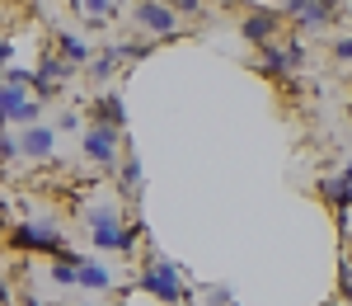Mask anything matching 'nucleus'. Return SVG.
I'll list each match as a JSON object with an SVG mask.
<instances>
[{"instance_id":"nucleus-20","label":"nucleus","mask_w":352,"mask_h":306,"mask_svg":"<svg viewBox=\"0 0 352 306\" xmlns=\"http://www.w3.org/2000/svg\"><path fill=\"white\" fill-rule=\"evenodd\" d=\"M47 278H52L56 287H76V264H66V259H52V264H47Z\"/></svg>"},{"instance_id":"nucleus-21","label":"nucleus","mask_w":352,"mask_h":306,"mask_svg":"<svg viewBox=\"0 0 352 306\" xmlns=\"http://www.w3.org/2000/svg\"><path fill=\"white\" fill-rule=\"evenodd\" d=\"M85 123H89V118L76 113V109H61V113H56V132H85Z\"/></svg>"},{"instance_id":"nucleus-11","label":"nucleus","mask_w":352,"mask_h":306,"mask_svg":"<svg viewBox=\"0 0 352 306\" xmlns=\"http://www.w3.org/2000/svg\"><path fill=\"white\" fill-rule=\"evenodd\" d=\"M89 123H104L113 132H127V99L118 90H94L89 94Z\"/></svg>"},{"instance_id":"nucleus-8","label":"nucleus","mask_w":352,"mask_h":306,"mask_svg":"<svg viewBox=\"0 0 352 306\" xmlns=\"http://www.w3.org/2000/svg\"><path fill=\"white\" fill-rule=\"evenodd\" d=\"M240 38L249 48H268L282 38V10L277 5H254V10H244L240 19Z\"/></svg>"},{"instance_id":"nucleus-28","label":"nucleus","mask_w":352,"mask_h":306,"mask_svg":"<svg viewBox=\"0 0 352 306\" xmlns=\"http://www.w3.org/2000/svg\"><path fill=\"white\" fill-rule=\"evenodd\" d=\"M179 306H197V297H188V302H179Z\"/></svg>"},{"instance_id":"nucleus-12","label":"nucleus","mask_w":352,"mask_h":306,"mask_svg":"<svg viewBox=\"0 0 352 306\" xmlns=\"http://www.w3.org/2000/svg\"><path fill=\"white\" fill-rule=\"evenodd\" d=\"M76 287H89V292H113L118 278H113V269L104 259H94V254H85L80 264H76Z\"/></svg>"},{"instance_id":"nucleus-15","label":"nucleus","mask_w":352,"mask_h":306,"mask_svg":"<svg viewBox=\"0 0 352 306\" xmlns=\"http://www.w3.org/2000/svg\"><path fill=\"white\" fill-rule=\"evenodd\" d=\"M71 14L89 28H104V24H113L122 10H118V0H71Z\"/></svg>"},{"instance_id":"nucleus-13","label":"nucleus","mask_w":352,"mask_h":306,"mask_svg":"<svg viewBox=\"0 0 352 306\" xmlns=\"http://www.w3.org/2000/svg\"><path fill=\"white\" fill-rule=\"evenodd\" d=\"M47 48H52L56 57H66V61H71V66H89V57H94V48H89V43H85L80 33H71V28H52V43H47Z\"/></svg>"},{"instance_id":"nucleus-29","label":"nucleus","mask_w":352,"mask_h":306,"mask_svg":"<svg viewBox=\"0 0 352 306\" xmlns=\"http://www.w3.org/2000/svg\"><path fill=\"white\" fill-rule=\"evenodd\" d=\"M0 85H5V66H0Z\"/></svg>"},{"instance_id":"nucleus-1","label":"nucleus","mask_w":352,"mask_h":306,"mask_svg":"<svg viewBox=\"0 0 352 306\" xmlns=\"http://www.w3.org/2000/svg\"><path fill=\"white\" fill-rule=\"evenodd\" d=\"M85 236H89L94 250H104V254H132L146 241V222L141 217L127 222L122 207H113V203H89L85 207Z\"/></svg>"},{"instance_id":"nucleus-23","label":"nucleus","mask_w":352,"mask_h":306,"mask_svg":"<svg viewBox=\"0 0 352 306\" xmlns=\"http://www.w3.org/2000/svg\"><path fill=\"white\" fill-rule=\"evenodd\" d=\"M333 57L352 66V33H338V38H333Z\"/></svg>"},{"instance_id":"nucleus-7","label":"nucleus","mask_w":352,"mask_h":306,"mask_svg":"<svg viewBox=\"0 0 352 306\" xmlns=\"http://www.w3.org/2000/svg\"><path fill=\"white\" fill-rule=\"evenodd\" d=\"M43 99L33 90H19V85H0V123L5 127H33L43 123Z\"/></svg>"},{"instance_id":"nucleus-22","label":"nucleus","mask_w":352,"mask_h":306,"mask_svg":"<svg viewBox=\"0 0 352 306\" xmlns=\"http://www.w3.org/2000/svg\"><path fill=\"white\" fill-rule=\"evenodd\" d=\"M0 161H19V132L0 127Z\"/></svg>"},{"instance_id":"nucleus-26","label":"nucleus","mask_w":352,"mask_h":306,"mask_svg":"<svg viewBox=\"0 0 352 306\" xmlns=\"http://www.w3.org/2000/svg\"><path fill=\"white\" fill-rule=\"evenodd\" d=\"M0 66H14V43L0 33Z\"/></svg>"},{"instance_id":"nucleus-30","label":"nucleus","mask_w":352,"mask_h":306,"mask_svg":"<svg viewBox=\"0 0 352 306\" xmlns=\"http://www.w3.org/2000/svg\"><path fill=\"white\" fill-rule=\"evenodd\" d=\"M0 127H5V123H0Z\"/></svg>"},{"instance_id":"nucleus-3","label":"nucleus","mask_w":352,"mask_h":306,"mask_svg":"<svg viewBox=\"0 0 352 306\" xmlns=\"http://www.w3.org/2000/svg\"><path fill=\"white\" fill-rule=\"evenodd\" d=\"M122 146H127V132H113V127H104V123H85L80 132V156L89 161L94 170H118V161H122Z\"/></svg>"},{"instance_id":"nucleus-14","label":"nucleus","mask_w":352,"mask_h":306,"mask_svg":"<svg viewBox=\"0 0 352 306\" xmlns=\"http://www.w3.org/2000/svg\"><path fill=\"white\" fill-rule=\"evenodd\" d=\"M333 19H338V0H315V5H305V10H300L292 24H296V38H305V33H320V28H329Z\"/></svg>"},{"instance_id":"nucleus-10","label":"nucleus","mask_w":352,"mask_h":306,"mask_svg":"<svg viewBox=\"0 0 352 306\" xmlns=\"http://www.w3.org/2000/svg\"><path fill=\"white\" fill-rule=\"evenodd\" d=\"M14 132H19V161H33V165L56 161V127L33 123V127H14Z\"/></svg>"},{"instance_id":"nucleus-16","label":"nucleus","mask_w":352,"mask_h":306,"mask_svg":"<svg viewBox=\"0 0 352 306\" xmlns=\"http://www.w3.org/2000/svg\"><path fill=\"white\" fill-rule=\"evenodd\" d=\"M113 174H118V189H122L127 198H141V179H146V174H141V156H136L132 141L122 146V161H118V170H113Z\"/></svg>"},{"instance_id":"nucleus-5","label":"nucleus","mask_w":352,"mask_h":306,"mask_svg":"<svg viewBox=\"0 0 352 306\" xmlns=\"http://www.w3.org/2000/svg\"><path fill=\"white\" fill-rule=\"evenodd\" d=\"M10 245L19 254H61L66 250V231L56 222H14L10 226Z\"/></svg>"},{"instance_id":"nucleus-2","label":"nucleus","mask_w":352,"mask_h":306,"mask_svg":"<svg viewBox=\"0 0 352 306\" xmlns=\"http://www.w3.org/2000/svg\"><path fill=\"white\" fill-rule=\"evenodd\" d=\"M136 292H151L160 306H179V302H188L192 292L184 287V269L174 264V259H164L155 245H146V264H141V274L132 278Z\"/></svg>"},{"instance_id":"nucleus-18","label":"nucleus","mask_w":352,"mask_h":306,"mask_svg":"<svg viewBox=\"0 0 352 306\" xmlns=\"http://www.w3.org/2000/svg\"><path fill=\"white\" fill-rule=\"evenodd\" d=\"M104 48L113 52V61H118V66H136V61H146V57L155 52L160 43H151V38H146V43H104Z\"/></svg>"},{"instance_id":"nucleus-4","label":"nucleus","mask_w":352,"mask_h":306,"mask_svg":"<svg viewBox=\"0 0 352 306\" xmlns=\"http://www.w3.org/2000/svg\"><path fill=\"white\" fill-rule=\"evenodd\" d=\"M132 28H141L151 43H169L179 38V10L169 0H132Z\"/></svg>"},{"instance_id":"nucleus-27","label":"nucleus","mask_w":352,"mask_h":306,"mask_svg":"<svg viewBox=\"0 0 352 306\" xmlns=\"http://www.w3.org/2000/svg\"><path fill=\"white\" fill-rule=\"evenodd\" d=\"M19 306H52L47 297H38V292H19Z\"/></svg>"},{"instance_id":"nucleus-9","label":"nucleus","mask_w":352,"mask_h":306,"mask_svg":"<svg viewBox=\"0 0 352 306\" xmlns=\"http://www.w3.org/2000/svg\"><path fill=\"white\" fill-rule=\"evenodd\" d=\"M76 71H80V66H71L66 57H56L52 48H47V52H43V61L33 66V94H38L43 104H47V99H56V90H66Z\"/></svg>"},{"instance_id":"nucleus-25","label":"nucleus","mask_w":352,"mask_h":306,"mask_svg":"<svg viewBox=\"0 0 352 306\" xmlns=\"http://www.w3.org/2000/svg\"><path fill=\"white\" fill-rule=\"evenodd\" d=\"M305 5H315V0H282L277 10H282V19H296L300 10H305Z\"/></svg>"},{"instance_id":"nucleus-17","label":"nucleus","mask_w":352,"mask_h":306,"mask_svg":"<svg viewBox=\"0 0 352 306\" xmlns=\"http://www.w3.org/2000/svg\"><path fill=\"white\" fill-rule=\"evenodd\" d=\"M320 203L333 207V217H338V212H352V189L343 184V174H324V179H320Z\"/></svg>"},{"instance_id":"nucleus-24","label":"nucleus","mask_w":352,"mask_h":306,"mask_svg":"<svg viewBox=\"0 0 352 306\" xmlns=\"http://www.w3.org/2000/svg\"><path fill=\"white\" fill-rule=\"evenodd\" d=\"M169 5L179 10V19H184V14H202V10H207V0H169Z\"/></svg>"},{"instance_id":"nucleus-19","label":"nucleus","mask_w":352,"mask_h":306,"mask_svg":"<svg viewBox=\"0 0 352 306\" xmlns=\"http://www.w3.org/2000/svg\"><path fill=\"white\" fill-rule=\"evenodd\" d=\"M85 71H89V81H94L99 90H104V85H109L113 76H118V61H113V52H109V48H99V52L89 57V66H85Z\"/></svg>"},{"instance_id":"nucleus-6","label":"nucleus","mask_w":352,"mask_h":306,"mask_svg":"<svg viewBox=\"0 0 352 306\" xmlns=\"http://www.w3.org/2000/svg\"><path fill=\"white\" fill-rule=\"evenodd\" d=\"M300 61H305V43H300V38H277L268 48H258V76H268V81H292Z\"/></svg>"}]
</instances>
